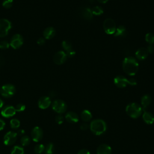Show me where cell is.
I'll return each mask as SVG.
<instances>
[{
	"mask_svg": "<svg viewBox=\"0 0 154 154\" xmlns=\"http://www.w3.org/2000/svg\"><path fill=\"white\" fill-rule=\"evenodd\" d=\"M78 154H90V153L87 149H81L78 152Z\"/></svg>",
	"mask_w": 154,
	"mask_h": 154,
	"instance_id": "ab89813d",
	"label": "cell"
},
{
	"mask_svg": "<svg viewBox=\"0 0 154 154\" xmlns=\"http://www.w3.org/2000/svg\"><path fill=\"white\" fill-rule=\"evenodd\" d=\"M45 43V38H43V37H40L37 41V43L40 46L43 45Z\"/></svg>",
	"mask_w": 154,
	"mask_h": 154,
	"instance_id": "74e56055",
	"label": "cell"
},
{
	"mask_svg": "<svg viewBox=\"0 0 154 154\" xmlns=\"http://www.w3.org/2000/svg\"><path fill=\"white\" fill-rule=\"evenodd\" d=\"M99 2H100V3H103V4H105V3H106L107 2H108V0H97Z\"/></svg>",
	"mask_w": 154,
	"mask_h": 154,
	"instance_id": "f6af8a7d",
	"label": "cell"
},
{
	"mask_svg": "<svg viewBox=\"0 0 154 154\" xmlns=\"http://www.w3.org/2000/svg\"><path fill=\"white\" fill-rule=\"evenodd\" d=\"M15 91H16L15 87L13 85L10 84H7L2 85L0 89L1 94L3 97H7V98L11 97V96H13L14 94Z\"/></svg>",
	"mask_w": 154,
	"mask_h": 154,
	"instance_id": "277c9868",
	"label": "cell"
},
{
	"mask_svg": "<svg viewBox=\"0 0 154 154\" xmlns=\"http://www.w3.org/2000/svg\"><path fill=\"white\" fill-rule=\"evenodd\" d=\"M4 63V59L1 55H0V66H2Z\"/></svg>",
	"mask_w": 154,
	"mask_h": 154,
	"instance_id": "ee69618b",
	"label": "cell"
},
{
	"mask_svg": "<svg viewBox=\"0 0 154 154\" xmlns=\"http://www.w3.org/2000/svg\"><path fill=\"white\" fill-rule=\"evenodd\" d=\"M5 125V123L4 122V121L1 119H0V131L2 130L4 128Z\"/></svg>",
	"mask_w": 154,
	"mask_h": 154,
	"instance_id": "b9f144b4",
	"label": "cell"
},
{
	"mask_svg": "<svg viewBox=\"0 0 154 154\" xmlns=\"http://www.w3.org/2000/svg\"><path fill=\"white\" fill-rule=\"evenodd\" d=\"M143 119L145 123L149 125H151L154 122V116L153 115L148 111H144L143 114Z\"/></svg>",
	"mask_w": 154,
	"mask_h": 154,
	"instance_id": "ffe728a7",
	"label": "cell"
},
{
	"mask_svg": "<svg viewBox=\"0 0 154 154\" xmlns=\"http://www.w3.org/2000/svg\"><path fill=\"white\" fill-rule=\"evenodd\" d=\"M89 127H90V126H89L88 124H87L86 123H84L81 124V125L80 126V128L82 131H85V130H87L89 128Z\"/></svg>",
	"mask_w": 154,
	"mask_h": 154,
	"instance_id": "8d00e7d4",
	"label": "cell"
},
{
	"mask_svg": "<svg viewBox=\"0 0 154 154\" xmlns=\"http://www.w3.org/2000/svg\"><path fill=\"white\" fill-rule=\"evenodd\" d=\"M126 34V28L123 25H120L116 28V31L114 34L115 37H123Z\"/></svg>",
	"mask_w": 154,
	"mask_h": 154,
	"instance_id": "603a6c76",
	"label": "cell"
},
{
	"mask_svg": "<svg viewBox=\"0 0 154 154\" xmlns=\"http://www.w3.org/2000/svg\"><path fill=\"white\" fill-rule=\"evenodd\" d=\"M123 69L124 72L131 76L135 75L138 69V63L132 57H127L123 61Z\"/></svg>",
	"mask_w": 154,
	"mask_h": 154,
	"instance_id": "6da1fadb",
	"label": "cell"
},
{
	"mask_svg": "<svg viewBox=\"0 0 154 154\" xmlns=\"http://www.w3.org/2000/svg\"><path fill=\"white\" fill-rule=\"evenodd\" d=\"M152 101L151 97L149 94L144 95L141 99V107L143 111H145L146 109L149 106Z\"/></svg>",
	"mask_w": 154,
	"mask_h": 154,
	"instance_id": "d6986e66",
	"label": "cell"
},
{
	"mask_svg": "<svg viewBox=\"0 0 154 154\" xmlns=\"http://www.w3.org/2000/svg\"><path fill=\"white\" fill-rule=\"evenodd\" d=\"M16 111L14 106L11 105H7L1 110V114L4 117L8 118L13 116L16 114Z\"/></svg>",
	"mask_w": 154,
	"mask_h": 154,
	"instance_id": "4fadbf2b",
	"label": "cell"
},
{
	"mask_svg": "<svg viewBox=\"0 0 154 154\" xmlns=\"http://www.w3.org/2000/svg\"><path fill=\"white\" fill-rule=\"evenodd\" d=\"M16 111L17 112H22L25 109V105L23 103H18L15 106Z\"/></svg>",
	"mask_w": 154,
	"mask_h": 154,
	"instance_id": "d6a6232c",
	"label": "cell"
},
{
	"mask_svg": "<svg viewBox=\"0 0 154 154\" xmlns=\"http://www.w3.org/2000/svg\"><path fill=\"white\" fill-rule=\"evenodd\" d=\"M66 54L67 57L72 58V57H74V56L75 55L76 52H75V50L72 48V49H69V50L67 51L66 52Z\"/></svg>",
	"mask_w": 154,
	"mask_h": 154,
	"instance_id": "e575fe53",
	"label": "cell"
},
{
	"mask_svg": "<svg viewBox=\"0 0 154 154\" xmlns=\"http://www.w3.org/2000/svg\"><path fill=\"white\" fill-rule=\"evenodd\" d=\"M90 128L93 134L96 135H100L105 132L106 125L103 120L96 119L91 122Z\"/></svg>",
	"mask_w": 154,
	"mask_h": 154,
	"instance_id": "7a4b0ae2",
	"label": "cell"
},
{
	"mask_svg": "<svg viewBox=\"0 0 154 154\" xmlns=\"http://www.w3.org/2000/svg\"><path fill=\"white\" fill-rule=\"evenodd\" d=\"M81 15L86 20H90L93 19V13L91 12V10L88 7H85L82 10Z\"/></svg>",
	"mask_w": 154,
	"mask_h": 154,
	"instance_id": "44dd1931",
	"label": "cell"
},
{
	"mask_svg": "<svg viewBox=\"0 0 154 154\" xmlns=\"http://www.w3.org/2000/svg\"><path fill=\"white\" fill-rule=\"evenodd\" d=\"M141 106L137 103H131L126 106V112L131 117L135 119L138 117L142 113Z\"/></svg>",
	"mask_w": 154,
	"mask_h": 154,
	"instance_id": "3957f363",
	"label": "cell"
},
{
	"mask_svg": "<svg viewBox=\"0 0 154 154\" xmlns=\"http://www.w3.org/2000/svg\"><path fill=\"white\" fill-rule=\"evenodd\" d=\"M91 12H92L93 14H94L96 16H99V15H101L102 14H103V10L100 6H96V7H94L91 9Z\"/></svg>",
	"mask_w": 154,
	"mask_h": 154,
	"instance_id": "484cf974",
	"label": "cell"
},
{
	"mask_svg": "<svg viewBox=\"0 0 154 154\" xmlns=\"http://www.w3.org/2000/svg\"><path fill=\"white\" fill-rule=\"evenodd\" d=\"M25 133V131L23 129H19L17 131V134L19 135H23Z\"/></svg>",
	"mask_w": 154,
	"mask_h": 154,
	"instance_id": "7bdbcfd3",
	"label": "cell"
},
{
	"mask_svg": "<svg viewBox=\"0 0 154 154\" xmlns=\"http://www.w3.org/2000/svg\"><path fill=\"white\" fill-rule=\"evenodd\" d=\"M52 108L54 111L57 113L62 114L66 111L67 105L66 102L62 100L57 99L53 102Z\"/></svg>",
	"mask_w": 154,
	"mask_h": 154,
	"instance_id": "52a82bcc",
	"label": "cell"
},
{
	"mask_svg": "<svg viewBox=\"0 0 154 154\" xmlns=\"http://www.w3.org/2000/svg\"><path fill=\"white\" fill-rule=\"evenodd\" d=\"M148 52L146 48H140L135 52V56L139 60H145L148 55Z\"/></svg>",
	"mask_w": 154,
	"mask_h": 154,
	"instance_id": "9a60e30c",
	"label": "cell"
},
{
	"mask_svg": "<svg viewBox=\"0 0 154 154\" xmlns=\"http://www.w3.org/2000/svg\"><path fill=\"white\" fill-rule=\"evenodd\" d=\"M50 95H51V97H54L55 95V94L54 93V91H51V93H50Z\"/></svg>",
	"mask_w": 154,
	"mask_h": 154,
	"instance_id": "7dc6e473",
	"label": "cell"
},
{
	"mask_svg": "<svg viewBox=\"0 0 154 154\" xmlns=\"http://www.w3.org/2000/svg\"><path fill=\"white\" fill-rule=\"evenodd\" d=\"M17 134L13 131H9L4 137V143L7 146L12 145L17 140Z\"/></svg>",
	"mask_w": 154,
	"mask_h": 154,
	"instance_id": "9c48e42d",
	"label": "cell"
},
{
	"mask_svg": "<svg viewBox=\"0 0 154 154\" xmlns=\"http://www.w3.org/2000/svg\"><path fill=\"white\" fill-rule=\"evenodd\" d=\"M145 40L146 42H147L149 45H152L154 43V34L151 32L146 34L145 36Z\"/></svg>",
	"mask_w": 154,
	"mask_h": 154,
	"instance_id": "4316f807",
	"label": "cell"
},
{
	"mask_svg": "<svg viewBox=\"0 0 154 154\" xmlns=\"http://www.w3.org/2000/svg\"><path fill=\"white\" fill-rule=\"evenodd\" d=\"M10 126L11 128L17 129L20 126V122L17 119H13L10 120Z\"/></svg>",
	"mask_w": 154,
	"mask_h": 154,
	"instance_id": "83f0119b",
	"label": "cell"
},
{
	"mask_svg": "<svg viewBox=\"0 0 154 154\" xmlns=\"http://www.w3.org/2000/svg\"><path fill=\"white\" fill-rule=\"evenodd\" d=\"M148 53L152 54L154 52V47L152 45H149L147 48H146Z\"/></svg>",
	"mask_w": 154,
	"mask_h": 154,
	"instance_id": "f35d334b",
	"label": "cell"
},
{
	"mask_svg": "<svg viewBox=\"0 0 154 154\" xmlns=\"http://www.w3.org/2000/svg\"><path fill=\"white\" fill-rule=\"evenodd\" d=\"M54 151V146L53 143H49L47 144L46 147H45V152L46 154H52Z\"/></svg>",
	"mask_w": 154,
	"mask_h": 154,
	"instance_id": "d4e9b609",
	"label": "cell"
},
{
	"mask_svg": "<svg viewBox=\"0 0 154 154\" xmlns=\"http://www.w3.org/2000/svg\"><path fill=\"white\" fill-rule=\"evenodd\" d=\"M81 118L84 122H88L91 119L92 114L90 111L87 109H85L81 112Z\"/></svg>",
	"mask_w": 154,
	"mask_h": 154,
	"instance_id": "7402d4cb",
	"label": "cell"
},
{
	"mask_svg": "<svg viewBox=\"0 0 154 154\" xmlns=\"http://www.w3.org/2000/svg\"><path fill=\"white\" fill-rule=\"evenodd\" d=\"M45 150V146L42 144H37L34 147V152L35 153L40 154Z\"/></svg>",
	"mask_w": 154,
	"mask_h": 154,
	"instance_id": "f546056e",
	"label": "cell"
},
{
	"mask_svg": "<svg viewBox=\"0 0 154 154\" xmlns=\"http://www.w3.org/2000/svg\"><path fill=\"white\" fill-rule=\"evenodd\" d=\"M114 84L119 88H124L129 84V79L122 75L117 76L114 79Z\"/></svg>",
	"mask_w": 154,
	"mask_h": 154,
	"instance_id": "7c38bea8",
	"label": "cell"
},
{
	"mask_svg": "<svg viewBox=\"0 0 154 154\" xmlns=\"http://www.w3.org/2000/svg\"><path fill=\"white\" fill-rule=\"evenodd\" d=\"M13 4V0H5L2 2V6L5 8H10L12 7Z\"/></svg>",
	"mask_w": 154,
	"mask_h": 154,
	"instance_id": "1f68e13d",
	"label": "cell"
},
{
	"mask_svg": "<svg viewBox=\"0 0 154 154\" xmlns=\"http://www.w3.org/2000/svg\"><path fill=\"white\" fill-rule=\"evenodd\" d=\"M30 143V138L27 135H23L20 139V143L22 146H28Z\"/></svg>",
	"mask_w": 154,
	"mask_h": 154,
	"instance_id": "f1b7e54d",
	"label": "cell"
},
{
	"mask_svg": "<svg viewBox=\"0 0 154 154\" xmlns=\"http://www.w3.org/2000/svg\"><path fill=\"white\" fill-rule=\"evenodd\" d=\"M103 27L105 32L109 35L114 34L116 29V25L115 22L113 19L111 18H107L104 20L103 23Z\"/></svg>",
	"mask_w": 154,
	"mask_h": 154,
	"instance_id": "5b68a950",
	"label": "cell"
},
{
	"mask_svg": "<svg viewBox=\"0 0 154 154\" xmlns=\"http://www.w3.org/2000/svg\"><path fill=\"white\" fill-rule=\"evenodd\" d=\"M67 58V57L66 52L63 51H60L54 55L53 61L56 64L61 65L66 61Z\"/></svg>",
	"mask_w": 154,
	"mask_h": 154,
	"instance_id": "30bf717a",
	"label": "cell"
},
{
	"mask_svg": "<svg viewBox=\"0 0 154 154\" xmlns=\"http://www.w3.org/2000/svg\"><path fill=\"white\" fill-rule=\"evenodd\" d=\"M97 154H111V148L106 144H100L97 149Z\"/></svg>",
	"mask_w": 154,
	"mask_h": 154,
	"instance_id": "e0dca14e",
	"label": "cell"
},
{
	"mask_svg": "<svg viewBox=\"0 0 154 154\" xmlns=\"http://www.w3.org/2000/svg\"><path fill=\"white\" fill-rule=\"evenodd\" d=\"M11 154H24V150L23 147L20 146H15L13 147Z\"/></svg>",
	"mask_w": 154,
	"mask_h": 154,
	"instance_id": "cb8c5ba5",
	"label": "cell"
},
{
	"mask_svg": "<svg viewBox=\"0 0 154 154\" xmlns=\"http://www.w3.org/2000/svg\"><path fill=\"white\" fill-rule=\"evenodd\" d=\"M23 43V39L22 36L19 34H16L13 35L10 40V45L14 49L19 48Z\"/></svg>",
	"mask_w": 154,
	"mask_h": 154,
	"instance_id": "ba28073f",
	"label": "cell"
},
{
	"mask_svg": "<svg viewBox=\"0 0 154 154\" xmlns=\"http://www.w3.org/2000/svg\"><path fill=\"white\" fill-rule=\"evenodd\" d=\"M10 46L9 43L6 40H2L0 42V48L2 49H5L8 48Z\"/></svg>",
	"mask_w": 154,
	"mask_h": 154,
	"instance_id": "836d02e7",
	"label": "cell"
},
{
	"mask_svg": "<svg viewBox=\"0 0 154 154\" xmlns=\"http://www.w3.org/2000/svg\"><path fill=\"white\" fill-rule=\"evenodd\" d=\"M61 45H62V47L66 51H68L69 49H72V43L67 41V40H64L63 41L62 43H61Z\"/></svg>",
	"mask_w": 154,
	"mask_h": 154,
	"instance_id": "4dcf8cb0",
	"label": "cell"
},
{
	"mask_svg": "<svg viewBox=\"0 0 154 154\" xmlns=\"http://www.w3.org/2000/svg\"><path fill=\"white\" fill-rule=\"evenodd\" d=\"M55 29L51 26L47 27L43 31V36L46 39H51L53 38L55 35Z\"/></svg>",
	"mask_w": 154,
	"mask_h": 154,
	"instance_id": "ac0fdd59",
	"label": "cell"
},
{
	"mask_svg": "<svg viewBox=\"0 0 154 154\" xmlns=\"http://www.w3.org/2000/svg\"><path fill=\"white\" fill-rule=\"evenodd\" d=\"M11 28V22L6 19H0V37H4L8 34Z\"/></svg>",
	"mask_w": 154,
	"mask_h": 154,
	"instance_id": "8992f818",
	"label": "cell"
},
{
	"mask_svg": "<svg viewBox=\"0 0 154 154\" xmlns=\"http://www.w3.org/2000/svg\"><path fill=\"white\" fill-rule=\"evenodd\" d=\"M63 121H64V117L62 115L59 114L55 117V122H57V123L60 125L63 122Z\"/></svg>",
	"mask_w": 154,
	"mask_h": 154,
	"instance_id": "d590c367",
	"label": "cell"
},
{
	"mask_svg": "<svg viewBox=\"0 0 154 154\" xmlns=\"http://www.w3.org/2000/svg\"><path fill=\"white\" fill-rule=\"evenodd\" d=\"M66 120L71 123H75L78 122L79 120V117L78 114L73 111H70L68 112L65 116Z\"/></svg>",
	"mask_w": 154,
	"mask_h": 154,
	"instance_id": "2e32d148",
	"label": "cell"
},
{
	"mask_svg": "<svg viewBox=\"0 0 154 154\" xmlns=\"http://www.w3.org/2000/svg\"><path fill=\"white\" fill-rule=\"evenodd\" d=\"M51 103V99L49 96H42L38 101V106L41 109H46Z\"/></svg>",
	"mask_w": 154,
	"mask_h": 154,
	"instance_id": "5bb4252c",
	"label": "cell"
},
{
	"mask_svg": "<svg viewBox=\"0 0 154 154\" xmlns=\"http://www.w3.org/2000/svg\"><path fill=\"white\" fill-rule=\"evenodd\" d=\"M31 137L34 141L38 142L43 137V132L42 128L38 126L34 127L31 131Z\"/></svg>",
	"mask_w": 154,
	"mask_h": 154,
	"instance_id": "8fae6325",
	"label": "cell"
},
{
	"mask_svg": "<svg viewBox=\"0 0 154 154\" xmlns=\"http://www.w3.org/2000/svg\"><path fill=\"white\" fill-rule=\"evenodd\" d=\"M137 82L135 79H129V84L131 85H137Z\"/></svg>",
	"mask_w": 154,
	"mask_h": 154,
	"instance_id": "60d3db41",
	"label": "cell"
},
{
	"mask_svg": "<svg viewBox=\"0 0 154 154\" xmlns=\"http://www.w3.org/2000/svg\"><path fill=\"white\" fill-rule=\"evenodd\" d=\"M3 105H4V103H3V101L0 99V109H1L3 106Z\"/></svg>",
	"mask_w": 154,
	"mask_h": 154,
	"instance_id": "bcb514c9",
	"label": "cell"
}]
</instances>
